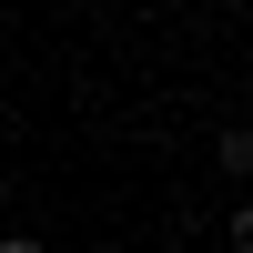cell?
Returning a JSON list of instances; mask_svg holds the SVG:
<instances>
[{"label":"cell","mask_w":253,"mask_h":253,"mask_svg":"<svg viewBox=\"0 0 253 253\" xmlns=\"http://www.w3.org/2000/svg\"><path fill=\"white\" fill-rule=\"evenodd\" d=\"M213 152H223V172H233V182L253 172V132H223V142H213Z\"/></svg>","instance_id":"cell-1"},{"label":"cell","mask_w":253,"mask_h":253,"mask_svg":"<svg viewBox=\"0 0 253 253\" xmlns=\"http://www.w3.org/2000/svg\"><path fill=\"white\" fill-rule=\"evenodd\" d=\"M233 253H253V203H243V213H233Z\"/></svg>","instance_id":"cell-2"},{"label":"cell","mask_w":253,"mask_h":253,"mask_svg":"<svg viewBox=\"0 0 253 253\" xmlns=\"http://www.w3.org/2000/svg\"><path fill=\"white\" fill-rule=\"evenodd\" d=\"M0 253H41V243H31V233H0Z\"/></svg>","instance_id":"cell-3"}]
</instances>
